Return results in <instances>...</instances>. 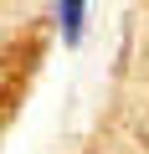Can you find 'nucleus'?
I'll use <instances>...</instances> for the list:
<instances>
[{
    "label": "nucleus",
    "instance_id": "f257e3e1",
    "mask_svg": "<svg viewBox=\"0 0 149 154\" xmlns=\"http://www.w3.org/2000/svg\"><path fill=\"white\" fill-rule=\"evenodd\" d=\"M57 21H62V36L77 41L82 36V21H88V0H57Z\"/></svg>",
    "mask_w": 149,
    "mask_h": 154
}]
</instances>
